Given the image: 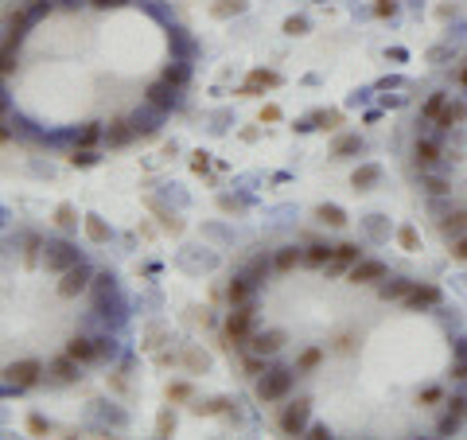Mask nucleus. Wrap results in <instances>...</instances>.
Instances as JSON below:
<instances>
[{
	"label": "nucleus",
	"mask_w": 467,
	"mask_h": 440,
	"mask_svg": "<svg viewBox=\"0 0 467 440\" xmlns=\"http://www.w3.org/2000/svg\"><path fill=\"white\" fill-rule=\"evenodd\" d=\"M94 8H121V4H125V0H90Z\"/></svg>",
	"instance_id": "48"
},
{
	"label": "nucleus",
	"mask_w": 467,
	"mask_h": 440,
	"mask_svg": "<svg viewBox=\"0 0 467 440\" xmlns=\"http://www.w3.org/2000/svg\"><path fill=\"white\" fill-rule=\"evenodd\" d=\"M378 179H382V168H378V164H362V168H354L350 183H354V191H370Z\"/></svg>",
	"instance_id": "16"
},
{
	"label": "nucleus",
	"mask_w": 467,
	"mask_h": 440,
	"mask_svg": "<svg viewBox=\"0 0 467 440\" xmlns=\"http://www.w3.org/2000/svg\"><path fill=\"white\" fill-rule=\"evenodd\" d=\"M156 432H160V436H172V432H175V417H172V413H160Z\"/></svg>",
	"instance_id": "39"
},
{
	"label": "nucleus",
	"mask_w": 467,
	"mask_h": 440,
	"mask_svg": "<svg viewBox=\"0 0 467 440\" xmlns=\"http://www.w3.org/2000/svg\"><path fill=\"white\" fill-rule=\"evenodd\" d=\"M51 370V378L55 382H63V386H70V382H78V363L70 355H63V358H55V363L47 366Z\"/></svg>",
	"instance_id": "15"
},
{
	"label": "nucleus",
	"mask_w": 467,
	"mask_h": 440,
	"mask_svg": "<svg viewBox=\"0 0 467 440\" xmlns=\"http://www.w3.org/2000/svg\"><path fill=\"white\" fill-rule=\"evenodd\" d=\"M133 136H136V125H133V121H125V117L109 121V129H105V144H109V148H125Z\"/></svg>",
	"instance_id": "11"
},
{
	"label": "nucleus",
	"mask_w": 467,
	"mask_h": 440,
	"mask_svg": "<svg viewBox=\"0 0 467 440\" xmlns=\"http://www.w3.org/2000/svg\"><path fill=\"white\" fill-rule=\"evenodd\" d=\"M316 121H319V129H339V125H343V113H339V110H331V113H316Z\"/></svg>",
	"instance_id": "36"
},
{
	"label": "nucleus",
	"mask_w": 467,
	"mask_h": 440,
	"mask_svg": "<svg viewBox=\"0 0 467 440\" xmlns=\"http://www.w3.org/2000/svg\"><path fill=\"white\" fill-rule=\"evenodd\" d=\"M440 230H444V234H463V230H467V211H456V214H448V219H444L440 222Z\"/></svg>",
	"instance_id": "27"
},
{
	"label": "nucleus",
	"mask_w": 467,
	"mask_h": 440,
	"mask_svg": "<svg viewBox=\"0 0 467 440\" xmlns=\"http://www.w3.org/2000/svg\"><path fill=\"white\" fill-rule=\"evenodd\" d=\"M319 363H324V351H319V347H308V351L300 355V363H296V370H316Z\"/></svg>",
	"instance_id": "30"
},
{
	"label": "nucleus",
	"mask_w": 467,
	"mask_h": 440,
	"mask_svg": "<svg viewBox=\"0 0 467 440\" xmlns=\"http://www.w3.org/2000/svg\"><path fill=\"white\" fill-rule=\"evenodd\" d=\"M288 389H292V370H269L265 378L257 382V398L281 401V398H288Z\"/></svg>",
	"instance_id": "2"
},
{
	"label": "nucleus",
	"mask_w": 467,
	"mask_h": 440,
	"mask_svg": "<svg viewBox=\"0 0 467 440\" xmlns=\"http://www.w3.org/2000/svg\"><path fill=\"white\" fill-rule=\"evenodd\" d=\"M463 113H467V105L463 102H448L440 110V117L433 121V125H440V129H452V125H459V121H463Z\"/></svg>",
	"instance_id": "19"
},
{
	"label": "nucleus",
	"mask_w": 467,
	"mask_h": 440,
	"mask_svg": "<svg viewBox=\"0 0 467 440\" xmlns=\"http://www.w3.org/2000/svg\"><path fill=\"white\" fill-rule=\"evenodd\" d=\"M167 398H172V401H187V398H191V386H187V382H175V386H167Z\"/></svg>",
	"instance_id": "37"
},
{
	"label": "nucleus",
	"mask_w": 467,
	"mask_h": 440,
	"mask_svg": "<svg viewBox=\"0 0 467 440\" xmlns=\"http://www.w3.org/2000/svg\"><path fill=\"white\" fill-rule=\"evenodd\" d=\"M459 82H463V86H467V67H463V75H459Z\"/></svg>",
	"instance_id": "52"
},
{
	"label": "nucleus",
	"mask_w": 467,
	"mask_h": 440,
	"mask_svg": "<svg viewBox=\"0 0 467 440\" xmlns=\"http://www.w3.org/2000/svg\"><path fill=\"white\" fill-rule=\"evenodd\" d=\"M374 12H378V16H393V12H397V4H393V0H378Z\"/></svg>",
	"instance_id": "43"
},
{
	"label": "nucleus",
	"mask_w": 467,
	"mask_h": 440,
	"mask_svg": "<svg viewBox=\"0 0 467 440\" xmlns=\"http://www.w3.org/2000/svg\"><path fill=\"white\" fill-rule=\"evenodd\" d=\"M316 219L327 222V226H347V211H343V207H335V203L316 207Z\"/></svg>",
	"instance_id": "20"
},
{
	"label": "nucleus",
	"mask_w": 467,
	"mask_h": 440,
	"mask_svg": "<svg viewBox=\"0 0 467 440\" xmlns=\"http://www.w3.org/2000/svg\"><path fill=\"white\" fill-rule=\"evenodd\" d=\"M444 191H448V183H444V179H428V195H444Z\"/></svg>",
	"instance_id": "45"
},
{
	"label": "nucleus",
	"mask_w": 467,
	"mask_h": 440,
	"mask_svg": "<svg viewBox=\"0 0 467 440\" xmlns=\"http://www.w3.org/2000/svg\"><path fill=\"white\" fill-rule=\"evenodd\" d=\"M43 257H47V269H55V273H67L82 261L70 242H47V246H43Z\"/></svg>",
	"instance_id": "3"
},
{
	"label": "nucleus",
	"mask_w": 467,
	"mask_h": 440,
	"mask_svg": "<svg viewBox=\"0 0 467 440\" xmlns=\"http://www.w3.org/2000/svg\"><path fill=\"white\" fill-rule=\"evenodd\" d=\"M308 417H312V401H308V398L284 406V413H281V432H288V436H300V432L308 429Z\"/></svg>",
	"instance_id": "4"
},
{
	"label": "nucleus",
	"mask_w": 467,
	"mask_h": 440,
	"mask_svg": "<svg viewBox=\"0 0 467 440\" xmlns=\"http://www.w3.org/2000/svg\"><path fill=\"white\" fill-rule=\"evenodd\" d=\"M409 288H413V280H385V285H382V300H405Z\"/></svg>",
	"instance_id": "22"
},
{
	"label": "nucleus",
	"mask_w": 467,
	"mask_h": 440,
	"mask_svg": "<svg viewBox=\"0 0 467 440\" xmlns=\"http://www.w3.org/2000/svg\"><path fill=\"white\" fill-rule=\"evenodd\" d=\"M444 105H448V93H433V98L425 102V117H428V121H436Z\"/></svg>",
	"instance_id": "31"
},
{
	"label": "nucleus",
	"mask_w": 467,
	"mask_h": 440,
	"mask_svg": "<svg viewBox=\"0 0 467 440\" xmlns=\"http://www.w3.org/2000/svg\"><path fill=\"white\" fill-rule=\"evenodd\" d=\"M440 398H444V394H440V389H436V386L421 389V401H425V406H433V401H440Z\"/></svg>",
	"instance_id": "42"
},
{
	"label": "nucleus",
	"mask_w": 467,
	"mask_h": 440,
	"mask_svg": "<svg viewBox=\"0 0 467 440\" xmlns=\"http://www.w3.org/2000/svg\"><path fill=\"white\" fill-rule=\"evenodd\" d=\"M164 78L175 86V90H184V86H187V67H167V70H164Z\"/></svg>",
	"instance_id": "34"
},
{
	"label": "nucleus",
	"mask_w": 467,
	"mask_h": 440,
	"mask_svg": "<svg viewBox=\"0 0 467 440\" xmlns=\"http://www.w3.org/2000/svg\"><path fill=\"white\" fill-rule=\"evenodd\" d=\"M86 238H90L94 246H105L109 242V222L101 214H86Z\"/></svg>",
	"instance_id": "17"
},
{
	"label": "nucleus",
	"mask_w": 467,
	"mask_h": 440,
	"mask_svg": "<svg viewBox=\"0 0 467 440\" xmlns=\"http://www.w3.org/2000/svg\"><path fill=\"white\" fill-rule=\"evenodd\" d=\"M276 82H281V78H276V70H250V78H245V86L238 93H242V98H257V93L273 90Z\"/></svg>",
	"instance_id": "10"
},
{
	"label": "nucleus",
	"mask_w": 467,
	"mask_h": 440,
	"mask_svg": "<svg viewBox=\"0 0 467 440\" xmlns=\"http://www.w3.org/2000/svg\"><path fill=\"white\" fill-rule=\"evenodd\" d=\"M265 273H269V261H265V257H257V261L250 265V273H245V277H250L253 285H261V277H265Z\"/></svg>",
	"instance_id": "38"
},
{
	"label": "nucleus",
	"mask_w": 467,
	"mask_h": 440,
	"mask_svg": "<svg viewBox=\"0 0 467 440\" xmlns=\"http://www.w3.org/2000/svg\"><path fill=\"white\" fill-rule=\"evenodd\" d=\"M253 280L250 277H234L230 288H226V297H230V304H250V292H253Z\"/></svg>",
	"instance_id": "18"
},
{
	"label": "nucleus",
	"mask_w": 467,
	"mask_h": 440,
	"mask_svg": "<svg viewBox=\"0 0 467 440\" xmlns=\"http://www.w3.org/2000/svg\"><path fill=\"white\" fill-rule=\"evenodd\" d=\"M27 432H35V436H43V432H47V421H43L39 413H32V417H27Z\"/></svg>",
	"instance_id": "41"
},
{
	"label": "nucleus",
	"mask_w": 467,
	"mask_h": 440,
	"mask_svg": "<svg viewBox=\"0 0 467 440\" xmlns=\"http://www.w3.org/2000/svg\"><path fill=\"white\" fill-rule=\"evenodd\" d=\"M250 323H253V304H234V312L226 316V339H230V343H242Z\"/></svg>",
	"instance_id": "7"
},
{
	"label": "nucleus",
	"mask_w": 467,
	"mask_h": 440,
	"mask_svg": "<svg viewBox=\"0 0 467 440\" xmlns=\"http://www.w3.org/2000/svg\"><path fill=\"white\" fill-rule=\"evenodd\" d=\"M281 347H284V331H261V335L250 339V351H253V355H261V358L276 355Z\"/></svg>",
	"instance_id": "12"
},
{
	"label": "nucleus",
	"mask_w": 467,
	"mask_h": 440,
	"mask_svg": "<svg viewBox=\"0 0 467 440\" xmlns=\"http://www.w3.org/2000/svg\"><path fill=\"white\" fill-rule=\"evenodd\" d=\"M39 374H43V363H35V358H20V363L4 366V386L27 389V386H35V382H39Z\"/></svg>",
	"instance_id": "1"
},
{
	"label": "nucleus",
	"mask_w": 467,
	"mask_h": 440,
	"mask_svg": "<svg viewBox=\"0 0 467 440\" xmlns=\"http://www.w3.org/2000/svg\"><path fill=\"white\" fill-rule=\"evenodd\" d=\"M362 148V136H339L335 141V156H354Z\"/></svg>",
	"instance_id": "29"
},
{
	"label": "nucleus",
	"mask_w": 467,
	"mask_h": 440,
	"mask_svg": "<svg viewBox=\"0 0 467 440\" xmlns=\"http://www.w3.org/2000/svg\"><path fill=\"white\" fill-rule=\"evenodd\" d=\"M452 254H456L459 261H467V234H463V238H456V246H452Z\"/></svg>",
	"instance_id": "44"
},
{
	"label": "nucleus",
	"mask_w": 467,
	"mask_h": 440,
	"mask_svg": "<svg viewBox=\"0 0 467 440\" xmlns=\"http://www.w3.org/2000/svg\"><path fill=\"white\" fill-rule=\"evenodd\" d=\"M90 269H86L82 261L75 265V269H67V273H58V297H67V300H75L78 292H86L90 288Z\"/></svg>",
	"instance_id": "5"
},
{
	"label": "nucleus",
	"mask_w": 467,
	"mask_h": 440,
	"mask_svg": "<svg viewBox=\"0 0 467 440\" xmlns=\"http://www.w3.org/2000/svg\"><path fill=\"white\" fill-rule=\"evenodd\" d=\"M94 351H98V363H105V358H113V355H117V347H113V339H109V335L94 339Z\"/></svg>",
	"instance_id": "33"
},
{
	"label": "nucleus",
	"mask_w": 467,
	"mask_h": 440,
	"mask_svg": "<svg viewBox=\"0 0 467 440\" xmlns=\"http://www.w3.org/2000/svg\"><path fill=\"white\" fill-rule=\"evenodd\" d=\"M284 32H288V35H304V32H308V20H300V16L284 20Z\"/></svg>",
	"instance_id": "40"
},
{
	"label": "nucleus",
	"mask_w": 467,
	"mask_h": 440,
	"mask_svg": "<svg viewBox=\"0 0 467 440\" xmlns=\"http://www.w3.org/2000/svg\"><path fill=\"white\" fill-rule=\"evenodd\" d=\"M385 277V265L374 261V257H359V261L347 269V280L350 285H374V280Z\"/></svg>",
	"instance_id": "6"
},
{
	"label": "nucleus",
	"mask_w": 467,
	"mask_h": 440,
	"mask_svg": "<svg viewBox=\"0 0 467 440\" xmlns=\"http://www.w3.org/2000/svg\"><path fill=\"white\" fill-rule=\"evenodd\" d=\"M191 168H195V172H207V156L199 153V156H195V160H191Z\"/></svg>",
	"instance_id": "51"
},
{
	"label": "nucleus",
	"mask_w": 467,
	"mask_h": 440,
	"mask_svg": "<svg viewBox=\"0 0 467 440\" xmlns=\"http://www.w3.org/2000/svg\"><path fill=\"white\" fill-rule=\"evenodd\" d=\"M67 355L75 358V363H98V351H94V339H86V335H75L67 343Z\"/></svg>",
	"instance_id": "14"
},
{
	"label": "nucleus",
	"mask_w": 467,
	"mask_h": 440,
	"mask_svg": "<svg viewBox=\"0 0 467 440\" xmlns=\"http://www.w3.org/2000/svg\"><path fill=\"white\" fill-rule=\"evenodd\" d=\"M261 121H281V110H276V105H265V110H261Z\"/></svg>",
	"instance_id": "47"
},
{
	"label": "nucleus",
	"mask_w": 467,
	"mask_h": 440,
	"mask_svg": "<svg viewBox=\"0 0 467 440\" xmlns=\"http://www.w3.org/2000/svg\"><path fill=\"white\" fill-rule=\"evenodd\" d=\"M440 304V288L436 285H413L405 297V308H413V312H421V308H436Z\"/></svg>",
	"instance_id": "9"
},
{
	"label": "nucleus",
	"mask_w": 467,
	"mask_h": 440,
	"mask_svg": "<svg viewBox=\"0 0 467 440\" xmlns=\"http://www.w3.org/2000/svg\"><path fill=\"white\" fill-rule=\"evenodd\" d=\"M210 12H215V16H218V20H230V16H242V12H245V0H218V4H215V8H210Z\"/></svg>",
	"instance_id": "24"
},
{
	"label": "nucleus",
	"mask_w": 467,
	"mask_h": 440,
	"mask_svg": "<svg viewBox=\"0 0 467 440\" xmlns=\"http://www.w3.org/2000/svg\"><path fill=\"white\" fill-rule=\"evenodd\" d=\"M362 257V250L354 246V242H343V246H335V254H331V261H327V277H339L343 269H350V265Z\"/></svg>",
	"instance_id": "8"
},
{
	"label": "nucleus",
	"mask_w": 467,
	"mask_h": 440,
	"mask_svg": "<svg viewBox=\"0 0 467 440\" xmlns=\"http://www.w3.org/2000/svg\"><path fill=\"white\" fill-rule=\"evenodd\" d=\"M331 432H327V425H312V440H327Z\"/></svg>",
	"instance_id": "49"
},
{
	"label": "nucleus",
	"mask_w": 467,
	"mask_h": 440,
	"mask_svg": "<svg viewBox=\"0 0 467 440\" xmlns=\"http://www.w3.org/2000/svg\"><path fill=\"white\" fill-rule=\"evenodd\" d=\"M245 370H250V374H261V370H265V363H261V355H257V358H245Z\"/></svg>",
	"instance_id": "46"
},
{
	"label": "nucleus",
	"mask_w": 467,
	"mask_h": 440,
	"mask_svg": "<svg viewBox=\"0 0 467 440\" xmlns=\"http://www.w3.org/2000/svg\"><path fill=\"white\" fill-rule=\"evenodd\" d=\"M55 222H58V226H63V230L78 226V211H75V207H70V203H58V207H55Z\"/></svg>",
	"instance_id": "28"
},
{
	"label": "nucleus",
	"mask_w": 467,
	"mask_h": 440,
	"mask_svg": "<svg viewBox=\"0 0 467 440\" xmlns=\"http://www.w3.org/2000/svg\"><path fill=\"white\" fill-rule=\"evenodd\" d=\"M98 136H105L98 129V121H90V125H82V133H78V148H90L94 141H98Z\"/></svg>",
	"instance_id": "32"
},
{
	"label": "nucleus",
	"mask_w": 467,
	"mask_h": 440,
	"mask_svg": "<svg viewBox=\"0 0 467 440\" xmlns=\"http://www.w3.org/2000/svg\"><path fill=\"white\" fill-rule=\"evenodd\" d=\"M187 366H207V355H195L191 351V355H187Z\"/></svg>",
	"instance_id": "50"
},
{
	"label": "nucleus",
	"mask_w": 467,
	"mask_h": 440,
	"mask_svg": "<svg viewBox=\"0 0 467 440\" xmlns=\"http://www.w3.org/2000/svg\"><path fill=\"white\" fill-rule=\"evenodd\" d=\"M300 261H304V254H300V250H296V246H284L281 254H276V261H273V265H276L281 273H288L292 265H300Z\"/></svg>",
	"instance_id": "25"
},
{
	"label": "nucleus",
	"mask_w": 467,
	"mask_h": 440,
	"mask_svg": "<svg viewBox=\"0 0 467 440\" xmlns=\"http://www.w3.org/2000/svg\"><path fill=\"white\" fill-rule=\"evenodd\" d=\"M436 160H440V148H436L433 141H417V164L421 168H433Z\"/></svg>",
	"instance_id": "23"
},
{
	"label": "nucleus",
	"mask_w": 467,
	"mask_h": 440,
	"mask_svg": "<svg viewBox=\"0 0 467 440\" xmlns=\"http://www.w3.org/2000/svg\"><path fill=\"white\" fill-rule=\"evenodd\" d=\"M148 105H156V110H172V105H175V86L167 82V78L148 86Z\"/></svg>",
	"instance_id": "13"
},
{
	"label": "nucleus",
	"mask_w": 467,
	"mask_h": 440,
	"mask_svg": "<svg viewBox=\"0 0 467 440\" xmlns=\"http://www.w3.org/2000/svg\"><path fill=\"white\" fill-rule=\"evenodd\" d=\"M331 254H335V246H308V250H304V265H316V269H327Z\"/></svg>",
	"instance_id": "21"
},
{
	"label": "nucleus",
	"mask_w": 467,
	"mask_h": 440,
	"mask_svg": "<svg viewBox=\"0 0 467 440\" xmlns=\"http://www.w3.org/2000/svg\"><path fill=\"white\" fill-rule=\"evenodd\" d=\"M70 164H75V168H90V164H98V156H94L90 148H75V156H70Z\"/></svg>",
	"instance_id": "35"
},
{
	"label": "nucleus",
	"mask_w": 467,
	"mask_h": 440,
	"mask_svg": "<svg viewBox=\"0 0 467 440\" xmlns=\"http://www.w3.org/2000/svg\"><path fill=\"white\" fill-rule=\"evenodd\" d=\"M397 246L409 250V254H417V250H421V234H417L413 226H401V230H397Z\"/></svg>",
	"instance_id": "26"
}]
</instances>
